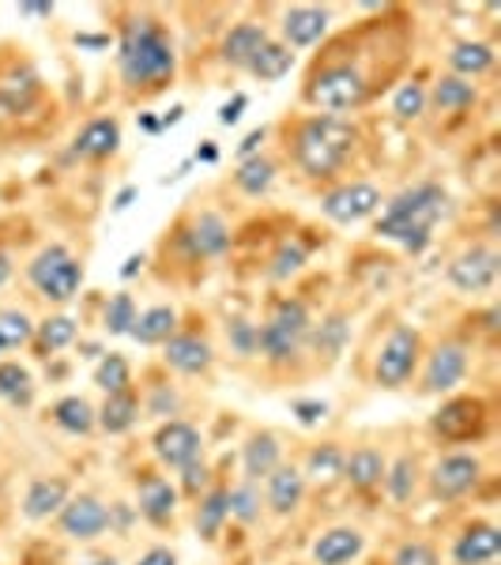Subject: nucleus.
Wrapping results in <instances>:
<instances>
[{"instance_id": "37998d69", "label": "nucleus", "mask_w": 501, "mask_h": 565, "mask_svg": "<svg viewBox=\"0 0 501 565\" xmlns=\"http://www.w3.org/2000/svg\"><path fill=\"white\" fill-rule=\"evenodd\" d=\"M136 324V302L132 295H114L106 306V328L109 335H129V328Z\"/></svg>"}, {"instance_id": "bf43d9fd", "label": "nucleus", "mask_w": 501, "mask_h": 565, "mask_svg": "<svg viewBox=\"0 0 501 565\" xmlns=\"http://www.w3.org/2000/svg\"><path fill=\"white\" fill-rule=\"evenodd\" d=\"M132 200H136V189L129 185V189H121V193H117V200H114V207H117V212H125V207H129V204H132Z\"/></svg>"}, {"instance_id": "6e6d98bb", "label": "nucleus", "mask_w": 501, "mask_h": 565, "mask_svg": "<svg viewBox=\"0 0 501 565\" xmlns=\"http://www.w3.org/2000/svg\"><path fill=\"white\" fill-rule=\"evenodd\" d=\"M264 136H268V129H253L249 136H245V140H242V154H245V159H253V154H257V148H260V143H264Z\"/></svg>"}, {"instance_id": "ddd939ff", "label": "nucleus", "mask_w": 501, "mask_h": 565, "mask_svg": "<svg viewBox=\"0 0 501 565\" xmlns=\"http://www.w3.org/2000/svg\"><path fill=\"white\" fill-rule=\"evenodd\" d=\"M106 527H109V509L98 498L79 494L61 505V532L72 535V540H95Z\"/></svg>"}, {"instance_id": "cd10ccee", "label": "nucleus", "mask_w": 501, "mask_h": 565, "mask_svg": "<svg viewBox=\"0 0 501 565\" xmlns=\"http://www.w3.org/2000/svg\"><path fill=\"white\" fill-rule=\"evenodd\" d=\"M385 457L377 449H354L348 460H343V479L351 482L354 490H373L385 482Z\"/></svg>"}, {"instance_id": "412c9836", "label": "nucleus", "mask_w": 501, "mask_h": 565, "mask_svg": "<svg viewBox=\"0 0 501 565\" xmlns=\"http://www.w3.org/2000/svg\"><path fill=\"white\" fill-rule=\"evenodd\" d=\"M264 42H268V31H264L260 23H238V26H231V31H226V39H223V61L231 68H245V72H249L253 57L260 53Z\"/></svg>"}, {"instance_id": "a878e982", "label": "nucleus", "mask_w": 501, "mask_h": 565, "mask_svg": "<svg viewBox=\"0 0 501 565\" xmlns=\"http://www.w3.org/2000/svg\"><path fill=\"white\" fill-rule=\"evenodd\" d=\"M242 463H245V479L257 482V479H268L271 471L279 468V437L276 434H253L245 441V452H242Z\"/></svg>"}, {"instance_id": "a19ab883", "label": "nucleus", "mask_w": 501, "mask_h": 565, "mask_svg": "<svg viewBox=\"0 0 501 565\" xmlns=\"http://www.w3.org/2000/svg\"><path fill=\"white\" fill-rule=\"evenodd\" d=\"M34 335V321L20 309H0V351L23 348L26 340Z\"/></svg>"}, {"instance_id": "4d7b16f0", "label": "nucleus", "mask_w": 501, "mask_h": 565, "mask_svg": "<svg viewBox=\"0 0 501 565\" xmlns=\"http://www.w3.org/2000/svg\"><path fill=\"white\" fill-rule=\"evenodd\" d=\"M76 45H87V50H106L109 39H106V34H76Z\"/></svg>"}, {"instance_id": "ea45409f", "label": "nucleus", "mask_w": 501, "mask_h": 565, "mask_svg": "<svg viewBox=\"0 0 501 565\" xmlns=\"http://www.w3.org/2000/svg\"><path fill=\"white\" fill-rule=\"evenodd\" d=\"M226 509H231V516H238L242 524L260 521V490L253 487L249 479L238 482V487L226 490Z\"/></svg>"}, {"instance_id": "473e14b6", "label": "nucleus", "mask_w": 501, "mask_h": 565, "mask_svg": "<svg viewBox=\"0 0 501 565\" xmlns=\"http://www.w3.org/2000/svg\"><path fill=\"white\" fill-rule=\"evenodd\" d=\"M271 181H276V162L264 159V154L245 159L238 167V174H234V185H238L245 196H264L271 189Z\"/></svg>"}, {"instance_id": "7c9ffc66", "label": "nucleus", "mask_w": 501, "mask_h": 565, "mask_svg": "<svg viewBox=\"0 0 501 565\" xmlns=\"http://www.w3.org/2000/svg\"><path fill=\"white\" fill-rule=\"evenodd\" d=\"M53 423L61 426V430L68 434H90L98 423V412L87 404L84 396H65L57 407H53Z\"/></svg>"}, {"instance_id": "5701e85b", "label": "nucleus", "mask_w": 501, "mask_h": 565, "mask_svg": "<svg viewBox=\"0 0 501 565\" xmlns=\"http://www.w3.org/2000/svg\"><path fill=\"white\" fill-rule=\"evenodd\" d=\"M324 31H328V12H324V8H309V4L287 8V15H284L287 50H290V45H313V42H321Z\"/></svg>"}, {"instance_id": "4c0bfd02", "label": "nucleus", "mask_w": 501, "mask_h": 565, "mask_svg": "<svg viewBox=\"0 0 501 565\" xmlns=\"http://www.w3.org/2000/svg\"><path fill=\"white\" fill-rule=\"evenodd\" d=\"M385 487H388V494H393V501H412L415 494V487H418V463L415 457H396L393 468H385Z\"/></svg>"}, {"instance_id": "9d476101", "label": "nucleus", "mask_w": 501, "mask_h": 565, "mask_svg": "<svg viewBox=\"0 0 501 565\" xmlns=\"http://www.w3.org/2000/svg\"><path fill=\"white\" fill-rule=\"evenodd\" d=\"M498 253L487 249V245H471L463 249L457 260L449 264V282L463 295H482V290L494 287L498 279Z\"/></svg>"}, {"instance_id": "a18cd8bd", "label": "nucleus", "mask_w": 501, "mask_h": 565, "mask_svg": "<svg viewBox=\"0 0 501 565\" xmlns=\"http://www.w3.org/2000/svg\"><path fill=\"white\" fill-rule=\"evenodd\" d=\"M39 335H42L45 351H61L76 340V321H72V317H50V321L39 324Z\"/></svg>"}, {"instance_id": "864d4df0", "label": "nucleus", "mask_w": 501, "mask_h": 565, "mask_svg": "<svg viewBox=\"0 0 501 565\" xmlns=\"http://www.w3.org/2000/svg\"><path fill=\"white\" fill-rule=\"evenodd\" d=\"M174 407H178V396L170 388H159L154 392V399H151V415H174Z\"/></svg>"}, {"instance_id": "a211bd4d", "label": "nucleus", "mask_w": 501, "mask_h": 565, "mask_svg": "<svg viewBox=\"0 0 501 565\" xmlns=\"http://www.w3.org/2000/svg\"><path fill=\"white\" fill-rule=\"evenodd\" d=\"M306 498V476L295 463H279L268 476V505L276 516H290Z\"/></svg>"}, {"instance_id": "f03ea898", "label": "nucleus", "mask_w": 501, "mask_h": 565, "mask_svg": "<svg viewBox=\"0 0 501 565\" xmlns=\"http://www.w3.org/2000/svg\"><path fill=\"white\" fill-rule=\"evenodd\" d=\"M174 45L159 23L148 15L125 23L121 42H117V68H121L125 87H162L174 76Z\"/></svg>"}, {"instance_id": "2eb2a0df", "label": "nucleus", "mask_w": 501, "mask_h": 565, "mask_svg": "<svg viewBox=\"0 0 501 565\" xmlns=\"http://www.w3.org/2000/svg\"><path fill=\"white\" fill-rule=\"evenodd\" d=\"M162 351H167L170 366L178 373H185V377H200V373H207L215 362L212 343L200 340V335H170V340L162 343Z\"/></svg>"}, {"instance_id": "c85d7f7f", "label": "nucleus", "mask_w": 501, "mask_h": 565, "mask_svg": "<svg viewBox=\"0 0 501 565\" xmlns=\"http://www.w3.org/2000/svg\"><path fill=\"white\" fill-rule=\"evenodd\" d=\"M136 418H140V399L132 392H114V396H106L103 412H98V426L106 434H129Z\"/></svg>"}, {"instance_id": "79ce46f5", "label": "nucleus", "mask_w": 501, "mask_h": 565, "mask_svg": "<svg viewBox=\"0 0 501 565\" xmlns=\"http://www.w3.org/2000/svg\"><path fill=\"white\" fill-rule=\"evenodd\" d=\"M95 385L114 396V392H129V362L121 354H106L103 362L95 366Z\"/></svg>"}, {"instance_id": "f257e3e1", "label": "nucleus", "mask_w": 501, "mask_h": 565, "mask_svg": "<svg viewBox=\"0 0 501 565\" xmlns=\"http://www.w3.org/2000/svg\"><path fill=\"white\" fill-rule=\"evenodd\" d=\"M445 212H449L445 189L434 185V181H423V185L404 189L399 196L388 200L377 218V234L388 242H399L412 257H418L434 242V226L437 218H445Z\"/></svg>"}, {"instance_id": "0e129e2a", "label": "nucleus", "mask_w": 501, "mask_h": 565, "mask_svg": "<svg viewBox=\"0 0 501 565\" xmlns=\"http://www.w3.org/2000/svg\"><path fill=\"white\" fill-rule=\"evenodd\" d=\"M196 159H204V162H215V159H218V151L212 148V143H204V148L196 151Z\"/></svg>"}, {"instance_id": "3c124183", "label": "nucleus", "mask_w": 501, "mask_h": 565, "mask_svg": "<svg viewBox=\"0 0 501 565\" xmlns=\"http://www.w3.org/2000/svg\"><path fill=\"white\" fill-rule=\"evenodd\" d=\"M181 471H185V479H181V482H185L189 494H196L200 487H207V468H204V463H189V468H181Z\"/></svg>"}, {"instance_id": "f704fd0d", "label": "nucleus", "mask_w": 501, "mask_h": 565, "mask_svg": "<svg viewBox=\"0 0 501 565\" xmlns=\"http://www.w3.org/2000/svg\"><path fill=\"white\" fill-rule=\"evenodd\" d=\"M434 106L445 109V114H457V109H468L471 103H476V87L468 84V79L460 76H445L434 84Z\"/></svg>"}, {"instance_id": "72a5a7b5", "label": "nucleus", "mask_w": 501, "mask_h": 565, "mask_svg": "<svg viewBox=\"0 0 501 565\" xmlns=\"http://www.w3.org/2000/svg\"><path fill=\"white\" fill-rule=\"evenodd\" d=\"M343 460H348V452H343L340 445H317V449L309 452L302 476H309L313 482H335L343 476Z\"/></svg>"}, {"instance_id": "8fccbe9b", "label": "nucleus", "mask_w": 501, "mask_h": 565, "mask_svg": "<svg viewBox=\"0 0 501 565\" xmlns=\"http://www.w3.org/2000/svg\"><path fill=\"white\" fill-rule=\"evenodd\" d=\"M295 415L302 426H317L328 415V404L324 399H295Z\"/></svg>"}, {"instance_id": "4be33fe9", "label": "nucleus", "mask_w": 501, "mask_h": 565, "mask_svg": "<svg viewBox=\"0 0 501 565\" xmlns=\"http://www.w3.org/2000/svg\"><path fill=\"white\" fill-rule=\"evenodd\" d=\"M34 98H39V76L26 65H12L0 76V109L4 114H23L34 106Z\"/></svg>"}, {"instance_id": "9b49d317", "label": "nucleus", "mask_w": 501, "mask_h": 565, "mask_svg": "<svg viewBox=\"0 0 501 565\" xmlns=\"http://www.w3.org/2000/svg\"><path fill=\"white\" fill-rule=\"evenodd\" d=\"M430 426L445 441H468V437L482 434V426H487V407H482V399H471V396L449 399V404L437 407Z\"/></svg>"}, {"instance_id": "aec40b11", "label": "nucleus", "mask_w": 501, "mask_h": 565, "mask_svg": "<svg viewBox=\"0 0 501 565\" xmlns=\"http://www.w3.org/2000/svg\"><path fill=\"white\" fill-rule=\"evenodd\" d=\"M362 540L359 527H332V532H324L321 540L313 543V562L317 565H348L362 554Z\"/></svg>"}, {"instance_id": "09e8293b", "label": "nucleus", "mask_w": 501, "mask_h": 565, "mask_svg": "<svg viewBox=\"0 0 501 565\" xmlns=\"http://www.w3.org/2000/svg\"><path fill=\"white\" fill-rule=\"evenodd\" d=\"M257 335H260V324L231 321V343L238 354H257Z\"/></svg>"}, {"instance_id": "49530a36", "label": "nucleus", "mask_w": 501, "mask_h": 565, "mask_svg": "<svg viewBox=\"0 0 501 565\" xmlns=\"http://www.w3.org/2000/svg\"><path fill=\"white\" fill-rule=\"evenodd\" d=\"M426 109V90L423 84H404L396 90L393 98V114L399 117V121H415V117H423Z\"/></svg>"}, {"instance_id": "6e6552de", "label": "nucleus", "mask_w": 501, "mask_h": 565, "mask_svg": "<svg viewBox=\"0 0 501 565\" xmlns=\"http://www.w3.org/2000/svg\"><path fill=\"white\" fill-rule=\"evenodd\" d=\"M381 207V189L370 185V181H351V185H340L332 193H324L321 212L340 226L362 223Z\"/></svg>"}, {"instance_id": "de8ad7c7", "label": "nucleus", "mask_w": 501, "mask_h": 565, "mask_svg": "<svg viewBox=\"0 0 501 565\" xmlns=\"http://www.w3.org/2000/svg\"><path fill=\"white\" fill-rule=\"evenodd\" d=\"M393 565H437V554L430 543H399L396 554H393Z\"/></svg>"}, {"instance_id": "bb28decb", "label": "nucleus", "mask_w": 501, "mask_h": 565, "mask_svg": "<svg viewBox=\"0 0 501 565\" xmlns=\"http://www.w3.org/2000/svg\"><path fill=\"white\" fill-rule=\"evenodd\" d=\"M178 328V313L170 306H151L148 313H136V324L129 328V335L143 348H159L174 335Z\"/></svg>"}, {"instance_id": "e2e57ef3", "label": "nucleus", "mask_w": 501, "mask_h": 565, "mask_svg": "<svg viewBox=\"0 0 501 565\" xmlns=\"http://www.w3.org/2000/svg\"><path fill=\"white\" fill-rule=\"evenodd\" d=\"M181 114H185V109H181V106H174V109H170V114H167V117H162V121H159V129H170V125H178V121H181Z\"/></svg>"}, {"instance_id": "423d86ee", "label": "nucleus", "mask_w": 501, "mask_h": 565, "mask_svg": "<svg viewBox=\"0 0 501 565\" xmlns=\"http://www.w3.org/2000/svg\"><path fill=\"white\" fill-rule=\"evenodd\" d=\"M418 351H423V335L415 332L412 324H396L393 332L385 335L377 351V362H373V377H377L381 388H404L412 381V373L418 366Z\"/></svg>"}, {"instance_id": "13d9d810", "label": "nucleus", "mask_w": 501, "mask_h": 565, "mask_svg": "<svg viewBox=\"0 0 501 565\" xmlns=\"http://www.w3.org/2000/svg\"><path fill=\"white\" fill-rule=\"evenodd\" d=\"M140 268H143V253H136V257H129V260H125L121 276H125V279H132V276H136V271H140Z\"/></svg>"}, {"instance_id": "c9c22d12", "label": "nucleus", "mask_w": 501, "mask_h": 565, "mask_svg": "<svg viewBox=\"0 0 501 565\" xmlns=\"http://www.w3.org/2000/svg\"><path fill=\"white\" fill-rule=\"evenodd\" d=\"M226 516H231V509H226V490L223 487L207 490L204 501H200V509H196V532L204 535V540H215Z\"/></svg>"}, {"instance_id": "b1692460", "label": "nucleus", "mask_w": 501, "mask_h": 565, "mask_svg": "<svg viewBox=\"0 0 501 565\" xmlns=\"http://www.w3.org/2000/svg\"><path fill=\"white\" fill-rule=\"evenodd\" d=\"M68 501V482L65 479H34L31 490L23 498V516L26 521H45V516L61 513V505Z\"/></svg>"}, {"instance_id": "5fc2aeb1", "label": "nucleus", "mask_w": 501, "mask_h": 565, "mask_svg": "<svg viewBox=\"0 0 501 565\" xmlns=\"http://www.w3.org/2000/svg\"><path fill=\"white\" fill-rule=\"evenodd\" d=\"M136 565H178V558H174V554L167 551V546H154V551H148V554H143V558L136 562Z\"/></svg>"}, {"instance_id": "338daca9", "label": "nucleus", "mask_w": 501, "mask_h": 565, "mask_svg": "<svg viewBox=\"0 0 501 565\" xmlns=\"http://www.w3.org/2000/svg\"><path fill=\"white\" fill-rule=\"evenodd\" d=\"M87 565H117L114 558H98V562H87Z\"/></svg>"}, {"instance_id": "4468645a", "label": "nucleus", "mask_w": 501, "mask_h": 565, "mask_svg": "<svg viewBox=\"0 0 501 565\" xmlns=\"http://www.w3.org/2000/svg\"><path fill=\"white\" fill-rule=\"evenodd\" d=\"M468 373V351L460 343H441L430 362H426V373H423V392H449L457 388Z\"/></svg>"}, {"instance_id": "39448f33", "label": "nucleus", "mask_w": 501, "mask_h": 565, "mask_svg": "<svg viewBox=\"0 0 501 565\" xmlns=\"http://www.w3.org/2000/svg\"><path fill=\"white\" fill-rule=\"evenodd\" d=\"M26 279H31L34 290H39L42 298H50V302H72L79 282H84V264L72 257L65 245H50V249H42L39 257L31 260Z\"/></svg>"}, {"instance_id": "393cba45", "label": "nucleus", "mask_w": 501, "mask_h": 565, "mask_svg": "<svg viewBox=\"0 0 501 565\" xmlns=\"http://www.w3.org/2000/svg\"><path fill=\"white\" fill-rule=\"evenodd\" d=\"M178 509V490L162 476H148L140 482V516L151 524H167Z\"/></svg>"}, {"instance_id": "1a4fd4ad", "label": "nucleus", "mask_w": 501, "mask_h": 565, "mask_svg": "<svg viewBox=\"0 0 501 565\" xmlns=\"http://www.w3.org/2000/svg\"><path fill=\"white\" fill-rule=\"evenodd\" d=\"M151 449H154V457H159V463H167V468H189V463L200 460L204 441H200L196 426L181 423V418H170V423H162L159 430H154Z\"/></svg>"}, {"instance_id": "f3484780", "label": "nucleus", "mask_w": 501, "mask_h": 565, "mask_svg": "<svg viewBox=\"0 0 501 565\" xmlns=\"http://www.w3.org/2000/svg\"><path fill=\"white\" fill-rule=\"evenodd\" d=\"M117 148H121V125L114 117H95L72 140V154L76 159H109Z\"/></svg>"}, {"instance_id": "dca6fc26", "label": "nucleus", "mask_w": 501, "mask_h": 565, "mask_svg": "<svg viewBox=\"0 0 501 565\" xmlns=\"http://www.w3.org/2000/svg\"><path fill=\"white\" fill-rule=\"evenodd\" d=\"M501 554V532L494 524H471L452 543V562L457 565H487Z\"/></svg>"}, {"instance_id": "20e7f679", "label": "nucleus", "mask_w": 501, "mask_h": 565, "mask_svg": "<svg viewBox=\"0 0 501 565\" xmlns=\"http://www.w3.org/2000/svg\"><path fill=\"white\" fill-rule=\"evenodd\" d=\"M306 335H309L306 302H298V298H284V302L276 306V313L264 321L260 335H257V351L279 366V362H290L298 351H302Z\"/></svg>"}, {"instance_id": "6ab92c4d", "label": "nucleus", "mask_w": 501, "mask_h": 565, "mask_svg": "<svg viewBox=\"0 0 501 565\" xmlns=\"http://www.w3.org/2000/svg\"><path fill=\"white\" fill-rule=\"evenodd\" d=\"M181 242L189 245L193 257H223L231 249V231H226V223L215 212H204L193 223V231L181 234Z\"/></svg>"}, {"instance_id": "0eeeda50", "label": "nucleus", "mask_w": 501, "mask_h": 565, "mask_svg": "<svg viewBox=\"0 0 501 565\" xmlns=\"http://www.w3.org/2000/svg\"><path fill=\"white\" fill-rule=\"evenodd\" d=\"M366 76H362L354 65H328L309 79L306 98L321 109H354L366 103Z\"/></svg>"}, {"instance_id": "680f3d73", "label": "nucleus", "mask_w": 501, "mask_h": 565, "mask_svg": "<svg viewBox=\"0 0 501 565\" xmlns=\"http://www.w3.org/2000/svg\"><path fill=\"white\" fill-rule=\"evenodd\" d=\"M12 279V260H8V253H0V287Z\"/></svg>"}, {"instance_id": "e433bc0d", "label": "nucleus", "mask_w": 501, "mask_h": 565, "mask_svg": "<svg viewBox=\"0 0 501 565\" xmlns=\"http://www.w3.org/2000/svg\"><path fill=\"white\" fill-rule=\"evenodd\" d=\"M31 396H34L31 373H26L20 362H0V399L26 407V404H31Z\"/></svg>"}, {"instance_id": "052dcab7", "label": "nucleus", "mask_w": 501, "mask_h": 565, "mask_svg": "<svg viewBox=\"0 0 501 565\" xmlns=\"http://www.w3.org/2000/svg\"><path fill=\"white\" fill-rule=\"evenodd\" d=\"M53 4H20V15H50Z\"/></svg>"}, {"instance_id": "f8f14e48", "label": "nucleus", "mask_w": 501, "mask_h": 565, "mask_svg": "<svg viewBox=\"0 0 501 565\" xmlns=\"http://www.w3.org/2000/svg\"><path fill=\"white\" fill-rule=\"evenodd\" d=\"M482 476V463L468 452H452V457L437 460L430 471V494L441 501H457L468 490H476V482Z\"/></svg>"}, {"instance_id": "69168bd1", "label": "nucleus", "mask_w": 501, "mask_h": 565, "mask_svg": "<svg viewBox=\"0 0 501 565\" xmlns=\"http://www.w3.org/2000/svg\"><path fill=\"white\" fill-rule=\"evenodd\" d=\"M140 125H143L148 132H159V121H154V117H140Z\"/></svg>"}, {"instance_id": "58836bf2", "label": "nucleus", "mask_w": 501, "mask_h": 565, "mask_svg": "<svg viewBox=\"0 0 501 565\" xmlns=\"http://www.w3.org/2000/svg\"><path fill=\"white\" fill-rule=\"evenodd\" d=\"M348 335H351L348 317H343V313H332L321 328H317L313 348H317V354H324V359H335V354L343 351V343H348Z\"/></svg>"}, {"instance_id": "2f4dec72", "label": "nucleus", "mask_w": 501, "mask_h": 565, "mask_svg": "<svg viewBox=\"0 0 501 565\" xmlns=\"http://www.w3.org/2000/svg\"><path fill=\"white\" fill-rule=\"evenodd\" d=\"M290 68H295V53H290L284 42H271V39L260 45V53L253 57V65H249L253 76L268 79V84H271V79H284Z\"/></svg>"}, {"instance_id": "c756f323", "label": "nucleus", "mask_w": 501, "mask_h": 565, "mask_svg": "<svg viewBox=\"0 0 501 565\" xmlns=\"http://www.w3.org/2000/svg\"><path fill=\"white\" fill-rule=\"evenodd\" d=\"M449 65L460 79L482 76L487 68H494V50H490L487 42H460V45H452Z\"/></svg>"}, {"instance_id": "603ef678", "label": "nucleus", "mask_w": 501, "mask_h": 565, "mask_svg": "<svg viewBox=\"0 0 501 565\" xmlns=\"http://www.w3.org/2000/svg\"><path fill=\"white\" fill-rule=\"evenodd\" d=\"M249 106V98L245 95H234V103H226L223 109H218V125H238V117H242V109Z\"/></svg>"}, {"instance_id": "7ed1b4c3", "label": "nucleus", "mask_w": 501, "mask_h": 565, "mask_svg": "<svg viewBox=\"0 0 501 565\" xmlns=\"http://www.w3.org/2000/svg\"><path fill=\"white\" fill-rule=\"evenodd\" d=\"M359 129L343 117H309L295 136V162L309 178H332L354 151Z\"/></svg>"}, {"instance_id": "c03bdc74", "label": "nucleus", "mask_w": 501, "mask_h": 565, "mask_svg": "<svg viewBox=\"0 0 501 565\" xmlns=\"http://www.w3.org/2000/svg\"><path fill=\"white\" fill-rule=\"evenodd\" d=\"M306 264V245L302 242H284L271 257V279H290L295 271H302Z\"/></svg>"}]
</instances>
